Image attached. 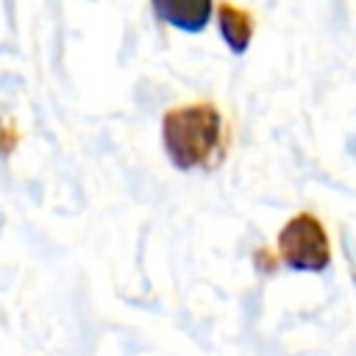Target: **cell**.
<instances>
[{
  "mask_svg": "<svg viewBox=\"0 0 356 356\" xmlns=\"http://www.w3.org/2000/svg\"><path fill=\"white\" fill-rule=\"evenodd\" d=\"M164 150L178 170H211L225 153L222 117L211 103L170 108L161 122Z\"/></svg>",
  "mask_w": 356,
  "mask_h": 356,
  "instance_id": "cell-1",
  "label": "cell"
},
{
  "mask_svg": "<svg viewBox=\"0 0 356 356\" xmlns=\"http://www.w3.org/2000/svg\"><path fill=\"white\" fill-rule=\"evenodd\" d=\"M278 256L289 270L298 273H323L331 264V245L323 222L300 211L278 234Z\"/></svg>",
  "mask_w": 356,
  "mask_h": 356,
  "instance_id": "cell-2",
  "label": "cell"
},
{
  "mask_svg": "<svg viewBox=\"0 0 356 356\" xmlns=\"http://www.w3.org/2000/svg\"><path fill=\"white\" fill-rule=\"evenodd\" d=\"M153 14L186 33H200L211 19L214 0H150Z\"/></svg>",
  "mask_w": 356,
  "mask_h": 356,
  "instance_id": "cell-3",
  "label": "cell"
},
{
  "mask_svg": "<svg viewBox=\"0 0 356 356\" xmlns=\"http://www.w3.org/2000/svg\"><path fill=\"white\" fill-rule=\"evenodd\" d=\"M217 14H220V33L228 42V47L234 53H245L250 44V33H253L250 14H245L242 8H234L231 3H222Z\"/></svg>",
  "mask_w": 356,
  "mask_h": 356,
  "instance_id": "cell-4",
  "label": "cell"
}]
</instances>
